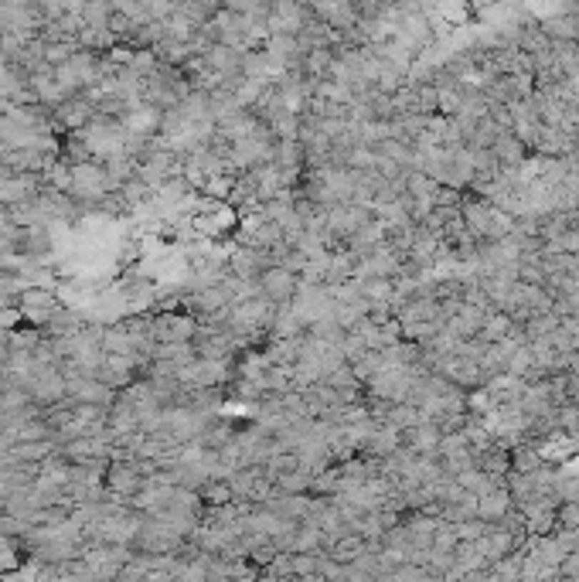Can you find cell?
Segmentation results:
<instances>
[{"label":"cell","instance_id":"cell-1","mask_svg":"<svg viewBox=\"0 0 579 582\" xmlns=\"http://www.w3.org/2000/svg\"><path fill=\"white\" fill-rule=\"evenodd\" d=\"M161 324H163V327H178V320H174V317H163ZM188 334H191V320H184V324H181V330H163V334H157V337H161V341H181V337H188Z\"/></svg>","mask_w":579,"mask_h":582}]
</instances>
